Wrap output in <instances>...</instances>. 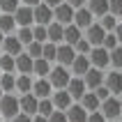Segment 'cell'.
I'll list each match as a JSON object with an SVG mask.
<instances>
[{
  "label": "cell",
  "instance_id": "1",
  "mask_svg": "<svg viewBox=\"0 0 122 122\" xmlns=\"http://www.w3.org/2000/svg\"><path fill=\"white\" fill-rule=\"evenodd\" d=\"M46 78H48V83H51V88H53V90H65V88H67V83H69V78H71V71H69L67 67L53 65Z\"/></svg>",
  "mask_w": 122,
  "mask_h": 122
},
{
  "label": "cell",
  "instance_id": "2",
  "mask_svg": "<svg viewBox=\"0 0 122 122\" xmlns=\"http://www.w3.org/2000/svg\"><path fill=\"white\" fill-rule=\"evenodd\" d=\"M99 113L104 115V120H120L122 115V102L120 97H108L99 104Z\"/></svg>",
  "mask_w": 122,
  "mask_h": 122
},
{
  "label": "cell",
  "instance_id": "3",
  "mask_svg": "<svg viewBox=\"0 0 122 122\" xmlns=\"http://www.w3.org/2000/svg\"><path fill=\"white\" fill-rule=\"evenodd\" d=\"M19 97L16 95H2L0 97V115L2 120H12L14 115H19Z\"/></svg>",
  "mask_w": 122,
  "mask_h": 122
},
{
  "label": "cell",
  "instance_id": "4",
  "mask_svg": "<svg viewBox=\"0 0 122 122\" xmlns=\"http://www.w3.org/2000/svg\"><path fill=\"white\" fill-rule=\"evenodd\" d=\"M88 60H90V67H95V69H106L111 67V62H108V51L102 46H95V48H90V53H88Z\"/></svg>",
  "mask_w": 122,
  "mask_h": 122
},
{
  "label": "cell",
  "instance_id": "5",
  "mask_svg": "<svg viewBox=\"0 0 122 122\" xmlns=\"http://www.w3.org/2000/svg\"><path fill=\"white\" fill-rule=\"evenodd\" d=\"M104 88L108 90L113 97H120V92H122V76H120L117 69L104 71Z\"/></svg>",
  "mask_w": 122,
  "mask_h": 122
},
{
  "label": "cell",
  "instance_id": "6",
  "mask_svg": "<svg viewBox=\"0 0 122 122\" xmlns=\"http://www.w3.org/2000/svg\"><path fill=\"white\" fill-rule=\"evenodd\" d=\"M74 58H76L74 46H69V44H65V41L55 46V62H58L60 67H67L69 69V65L74 62Z\"/></svg>",
  "mask_w": 122,
  "mask_h": 122
},
{
  "label": "cell",
  "instance_id": "7",
  "mask_svg": "<svg viewBox=\"0 0 122 122\" xmlns=\"http://www.w3.org/2000/svg\"><path fill=\"white\" fill-rule=\"evenodd\" d=\"M53 21V9L46 7L44 2L32 7V25H48Z\"/></svg>",
  "mask_w": 122,
  "mask_h": 122
},
{
  "label": "cell",
  "instance_id": "8",
  "mask_svg": "<svg viewBox=\"0 0 122 122\" xmlns=\"http://www.w3.org/2000/svg\"><path fill=\"white\" fill-rule=\"evenodd\" d=\"M53 21L60 25H69L74 21V7H69L67 2H60L58 7H53Z\"/></svg>",
  "mask_w": 122,
  "mask_h": 122
},
{
  "label": "cell",
  "instance_id": "9",
  "mask_svg": "<svg viewBox=\"0 0 122 122\" xmlns=\"http://www.w3.org/2000/svg\"><path fill=\"white\" fill-rule=\"evenodd\" d=\"M0 51L5 55H12V58H16L19 53H23V44H21L19 39H16V35H5V39H2V44H0Z\"/></svg>",
  "mask_w": 122,
  "mask_h": 122
},
{
  "label": "cell",
  "instance_id": "10",
  "mask_svg": "<svg viewBox=\"0 0 122 122\" xmlns=\"http://www.w3.org/2000/svg\"><path fill=\"white\" fill-rule=\"evenodd\" d=\"M95 21H97V19L88 12V7H85V5H83V7H76V9H74V21H71V23H74L78 30H85V28L92 25Z\"/></svg>",
  "mask_w": 122,
  "mask_h": 122
},
{
  "label": "cell",
  "instance_id": "11",
  "mask_svg": "<svg viewBox=\"0 0 122 122\" xmlns=\"http://www.w3.org/2000/svg\"><path fill=\"white\" fill-rule=\"evenodd\" d=\"M104 35H106V32H104L102 28H99V23H97V21L92 23V25H88L85 30H83V37H85V41H88L92 48H95V46H102Z\"/></svg>",
  "mask_w": 122,
  "mask_h": 122
},
{
  "label": "cell",
  "instance_id": "12",
  "mask_svg": "<svg viewBox=\"0 0 122 122\" xmlns=\"http://www.w3.org/2000/svg\"><path fill=\"white\" fill-rule=\"evenodd\" d=\"M12 16H14L16 28H30V25H32V7L19 5V7H16V12H14Z\"/></svg>",
  "mask_w": 122,
  "mask_h": 122
},
{
  "label": "cell",
  "instance_id": "13",
  "mask_svg": "<svg viewBox=\"0 0 122 122\" xmlns=\"http://www.w3.org/2000/svg\"><path fill=\"white\" fill-rule=\"evenodd\" d=\"M65 90H67V95L71 97V102H78V99H81V97L88 92V90H85V83H83L81 76H71Z\"/></svg>",
  "mask_w": 122,
  "mask_h": 122
},
{
  "label": "cell",
  "instance_id": "14",
  "mask_svg": "<svg viewBox=\"0 0 122 122\" xmlns=\"http://www.w3.org/2000/svg\"><path fill=\"white\" fill-rule=\"evenodd\" d=\"M81 78H83V83H85V90H95V88H99V85H104V71L102 69H95V67H90Z\"/></svg>",
  "mask_w": 122,
  "mask_h": 122
},
{
  "label": "cell",
  "instance_id": "15",
  "mask_svg": "<svg viewBox=\"0 0 122 122\" xmlns=\"http://www.w3.org/2000/svg\"><path fill=\"white\" fill-rule=\"evenodd\" d=\"M51 92H53V88H51L48 78H37V81H32L30 95H32L35 99H48V97H51Z\"/></svg>",
  "mask_w": 122,
  "mask_h": 122
},
{
  "label": "cell",
  "instance_id": "16",
  "mask_svg": "<svg viewBox=\"0 0 122 122\" xmlns=\"http://www.w3.org/2000/svg\"><path fill=\"white\" fill-rule=\"evenodd\" d=\"M48 99H51V104H53L55 111H67L69 106L74 104V102H71V97L67 95V90H53Z\"/></svg>",
  "mask_w": 122,
  "mask_h": 122
},
{
  "label": "cell",
  "instance_id": "17",
  "mask_svg": "<svg viewBox=\"0 0 122 122\" xmlns=\"http://www.w3.org/2000/svg\"><path fill=\"white\" fill-rule=\"evenodd\" d=\"M37 102L39 99H35L30 92L28 95H19V111L23 113V115H37Z\"/></svg>",
  "mask_w": 122,
  "mask_h": 122
},
{
  "label": "cell",
  "instance_id": "18",
  "mask_svg": "<svg viewBox=\"0 0 122 122\" xmlns=\"http://www.w3.org/2000/svg\"><path fill=\"white\" fill-rule=\"evenodd\" d=\"M14 71L16 74H30L32 76V58H28L25 53H19L14 58Z\"/></svg>",
  "mask_w": 122,
  "mask_h": 122
},
{
  "label": "cell",
  "instance_id": "19",
  "mask_svg": "<svg viewBox=\"0 0 122 122\" xmlns=\"http://www.w3.org/2000/svg\"><path fill=\"white\" fill-rule=\"evenodd\" d=\"M88 69H90V60H88V55H78V53H76L74 62L69 65V71H71V76H83Z\"/></svg>",
  "mask_w": 122,
  "mask_h": 122
},
{
  "label": "cell",
  "instance_id": "20",
  "mask_svg": "<svg viewBox=\"0 0 122 122\" xmlns=\"http://www.w3.org/2000/svg\"><path fill=\"white\" fill-rule=\"evenodd\" d=\"M99 99H97L95 97V92H92V90H88V92H85V95L81 97V99H78V106H81L83 111H85V113H92V111H99Z\"/></svg>",
  "mask_w": 122,
  "mask_h": 122
},
{
  "label": "cell",
  "instance_id": "21",
  "mask_svg": "<svg viewBox=\"0 0 122 122\" xmlns=\"http://www.w3.org/2000/svg\"><path fill=\"white\" fill-rule=\"evenodd\" d=\"M85 7H88V12L99 19L104 14H108V0H85Z\"/></svg>",
  "mask_w": 122,
  "mask_h": 122
},
{
  "label": "cell",
  "instance_id": "22",
  "mask_svg": "<svg viewBox=\"0 0 122 122\" xmlns=\"http://www.w3.org/2000/svg\"><path fill=\"white\" fill-rule=\"evenodd\" d=\"M81 37H83V30H78L74 23H69V25L62 28V41H65V44H69V46H74Z\"/></svg>",
  "mask_w": 122,
  "mask_h": 122
},
{
  "label": "cell",
  "instance_id": "23",
  "mask_svg": "<svg viewBox=\"0 0 122 122\" xmlns=\"http://www.w3.org/2000/svg\"><path fill=\"white\" fill-rule=\"evenodd\" d=\"M32 76L30 74H19L16 76V83H14V92L16 95H28L30 92V88H32Z\"/></svg>",
  "mask_w": 122,
  "mask_h": 122
},
{
  "label": "cell",
  "instance_id": "24",
  "mask_svg": "<svg viewBox=\"0 0 122 122\" xmlns=\"http://www.w3.org/2000/svg\"><path fill=\"white\" fill-rule=\"evenodd\" d=\"M62 28L65 25L51 21V23L46 25V41H51V44H62Z\"/></svg>",
  "mask_w": 122,
  "mask_h": 122
},
{
  "label": "cell",
  "instance_id": "25",
  "mask_svg": "<svg viewBox=\"0 0 122 122\" xmlns=\"http://www.w3.org/2000/svg\"><path fill=\"white\" fill-rule=\"evenodd\" d=\"M65 117H67V122H85L88 120V113H85L78 104H71V106L65 111Z\"/></svg>",
  "mask_w": 122,
  "mask_h": 122
},
{
  "label": "cell",
  "instance_id": "26",
  "mask_svg": "<svg viewBox=\"0 0 122 122\" xmlns=\"http://www.w3.org/2000/svg\"><path fill=\"white\" fill-rule=\"evenodd\" d=\"M51 62H46L44 58H37V60H32V76H37V78H46L48 71H51Z\"/></svg>",
  "mask_w": 122,
  "mask_h": 122
},
{
  "label": "cell",
  "instance_id": "27",
  "mask_svg": "<svg viewBox=\"0 0 122 122\" xmlns=\"http://www.w3.org/2000/svg\"><path fill=\"white\" fill-rule=\"evenodd\" d=\"M97 23H99V28H102L104 32H113V30L120 25L117 16H113V14H104V16H99V19H97Z\"/></svg>",
  "mask_w": 122,
  "mask_h": 122
},
{
  "label": "cell",
  "instance_id": "28",
  "mask_svg": "<svg viewBox=\"0 0 122 122\" xmlns=\"http://www.w3.org/2000/svg\"><path fill=\"white\" fill-rule=\"evenodd\" d=\"M14 83H16V74H2L0 76V90L5 95H16L14 92Z\"/></svg>",
  "mask_w": 122,
  "mask_h": 122
},
{
  "label": "cell",
  "instance_id": "29",
  "mask_svg": "<svg viewBox=\"0 0 122 122\" xmlns=\"http://www.w3.org/2000/svg\"><path fill=\"white\" fill-rule=\"evenodd\" d=\"M16 30V23H14L12 14H0V32L2 35H12Z\"/></svg>",
  "mask_w": 122,
  "mask_h": 122
},
{
  "label": "cell",
  "instance_id": "30",
  "mask_svg": "<svg viewBox=\"0 0 122 122\" xmlns=\"http://www.w3.org/2000/svg\"><path fill=\"white\" fill-rule=\"evenodd\" d=\"M120 46V35L117 32H106L104 35V41H102V48H106V51H113V48Z\"/></svg>",
  "mask_w": 122,
  "mask_h": 122
},
{
  "label": "cell",
  "instance_id": "31",
  "mask_svg": "<svg viewBox=\"0 0 122 122\" xmlns=\"http://www.w3.org/2000/svg\"><path fill=\"white\" fill-rule=\"evenodd\" d=\"M30 28H32V25H30ZM30 28H16V30H14L16 39H19L21 44H23V48H25L28 44L32 41V30H30Z\"/></svg>",
  "mask_w": 122,
  "mask_h": 122
},
{
  "label": "cell",
  "instance_id": "32",
  "mask_svg": "<svg viewBox=\"0 0 122 122\" xmlns=\"http://www.w3.org/2000/svg\"><path fill=\"white\" fill-rule=\"evenodd\" d=\"M108 62H111V67L117 69V71L122 69V46H117V48H113V51H108Z\"/></svg>",
  "mask_w": 122,
  "mask_h": 122
},
{
  "label": "cell",
  "instance_id": "33",
  "mask_svg": "<svg viewBox=\"0 0 122 122\" xmlns=\"http://www.w3.org/2000/svg\"><path fill=\"white\" fill-rule=\"evenodd\" d=\"M55 46H58V44H51V41H44V44H41V58L46 62H51V65L55 62Z\"/></svg>",
  "mask_w": 122,
  "mask_h": 122
},
{
  "label": "cell",
  "instance_id": "34",
  "mask_svg": "<svg viewBox=\"0 0 122 122\" xmlns=\"http://www.w3.org/2000/svg\"><path fill=\"white\" fill-rule=\"evenodd\" d=\"M53 111H55V108H53V104H51V99H39V102H37V115L48 117Z\"/></svg>",
  "mask_w": 122,
  "mask_h": 122
},
{
  "label": "cell",
  "instance_id": "35",
  "mask_svg": "<svg viewBox=\"0 0 122 122\" xmlns=\"http://www.w3.org/2000/svg\"><path fill=\"white\" fill-rule=\"evenodd\" d=\"M0 71H2V74H16V71H14V58L12 55H0Z\"/></svg>",
  "mask_w": 122,
  "mask_h": 122
},
{
  "label": "cell",
  "instance_id": "36",
  "mask_svg": "<svg viewBox=\"0 0 122 122\" xmlns=\"http://www.w3.org/2000/svg\"><path fill=\"white\" fill-rule=\"evenodd\" d=\"M23 53H25L28 58H32V60H37V58H41V44L39 41H30V44L23 48Z\"/></svg>",
  "mask_w": 122,
  "mask_h": 122
},
{
  "label": "cell",
  "instance_id": "37",
  "mask_svg": "<svg viewBox=\"0 0 122 122\" xmlns=\"http://www.w3.org/2000/svg\"><path fill=\"white\" fill-rule=\"evenodd\" d=\"M21 0H0V14H14Z\"/></svg>",
  "mask_w": 122,
  "mask_h": 122
},
{
  "label": "cell",
  "instance_id": "38",
  "mask_svg": "<svg viewBox=\"0 0 122 122\" xmlns=\"http://www.w3.org/2000/svg\"><path fill=\"white\" fill-rule=\"evenodd\" d=\"M30 30H32V41H39V44L46 41V25H32Z\"/></svg>",
  "mask_w": 122,
  "mask_h": 122
},
{
  "label": "cell",
  "instance_id": "39",
  "mask_svg": "<svg viewBox=\"0 0 122 122\" xmlns=\"http://www.w3.org/2000/svg\"><path fill=\"white\" fill-rule=\"evenodd\" d=\"M90 48H92V46H90L88 41H85V37H81V39L74 44V51H76L78 55H88V53H90Z\"/></svg>",
  "mask_w": 122,
  "mask_h": 122
},
{
  "label": "cell",
  "instance_id": "40",
  "mask_svg": "<svg viewBox=\"0 0 122 122\" xmlns=\"http://www.w3.org/2000/svg\"><path fill=\"white\" fill-rule=\"evenodd\" d=\"M108 14L122 16V0H108Z\"/></svg>",
  "mask_w": 122,
  "mask_h": 122
},
{
  "label": "cell",
  "instance_id": "41",
  "mask_svg": "<svg viewBox=\"0 0 122 122\" xmlns=\"http://www.w3.org/2000/svg\"><path fill=\"white\" fill-rule=\"evenodd\" d=\"M92 92H95V97H97V99H99V102H104V99H108V97H113V95H111V92H108V90L104 88V85H99V88H95V90H92Z\"/></svg>",
  "mask_w": 122,
  "mask_h": 122
},
{
  "label": "cell",
  "instance_id": "42",
  "mask_svg": "<svg viewBox=\"0 0 122 122\" xmlns=\"http://www.w3.org/2000/svg\"><path fill=\"white\" fill-rule=\"evenodd\" d=\"M46 120L48 122H67V117H65V111H53Z\"/></svg>",
  "mask_w": 122,
  "mask_h": 122
},
{
  "label": "cell",
  "instance_id": "43",
  "mask_svg": "<svg viewBox=\"0 0 122 122\" xmlns=\"http://www.w3.org/2000/svg\"><path fill=\"white\" fill-rule=\"evenodd\" d=\"M85 122H106V120H104V115L99 111H92V113H88V120Z\"/></svg>",
  "mask_w": 122,
  "mask_h": 122
},
{
  "label": "cell",
  "instance_id": "44",
  "mask_svg": "<svg viewBox=\"0 0 122 122\" xmlns=\"http://www.w3.org/2000/svg\"><path fill=\"white\" fill-rule=\"evenodd\" d=\"M9 122H32V117H30V115H23V113H19V115H14Z\"/></svg>",
  "mask_w": 122,
  "mask_h": 122
},
{
  "label": "cell",
  "instance_id": "45",
  "mask_svg": "<svg viewBox=\"0 0 122 122\" xmlns=\"http://www.w3.org/2000/svg\"><path fill=\"white\" fill-rule=\"evenodd\" d=\"M65 2H67L69 7H74V9H76V7H83V5H85V0H65Z\"/></svg>",
  "mask_w": 122,
  "mask_h": 122
},
{
  "label": "cell",
  "instance_id": "46",
  "mask_svg": "<svg viewBox=\"0 0 122 122\" xmlns=\"http://www.w3.org/2000/svg\"><path fill=\"white\" fill-rule=\"evenodd\" d=\"M41 2H44L46 7H51V9H53V7H58L60 2H65V0H41Z\"/></svg>",
  "mask_w": 122,
  "mask_h": 122
},
{
  "label": "cell",
  "instance_id": "47",
  "mask_svg": "<svg viewBox=\"0 0 122 122\" xmlns=\"http://www.w3.org/2000/svg\"><path fill=\"white\" fill-rule=\"evenodd\" d=\"M41 0H21V5H25V7H35V5H39Z\"/></svg>",
  "mask_w": 122,
  "mask_h": 122
},
{
  "label": "cell",
  "instance_id": "48",
  "mask_svg": "<svg viewBox=\"0 0 122 122\" xmlns=\"http://www.w3.org/2000/svg\"><path fill=\"white\" fill-rule=\"evenodd\" d=\"M32 122H48L46 117H41V115H32Z\"/></svg>",
  "mask_w": 122,
  "mask_h": 122
},
{
  "label": "cell",
  "instance_id": "49",
  "mask_svg": "<svg viewBox=\"0 0 122 122\" xmlns=\"http://www.w3.org/2000/svg\"><path fill=\"white\" fill-rule=\"evenodd\" d=\"M2 39H5V35H2V32H0V44H2Z\"/></svg>",
  "mask_w": 122,
  "mask_h": 122
},
{
  "label": "cell",
  "instance_id": "50",
  "mask_svg": "<svg viewBox=\"0 0 122 122\" xmlns=\"http://www.w3.org/2000/svg\"><path fill=\"white\" fill-rule=\"evenodd\" d=\"M106 122H120V120H106Z\"/></svg>",
  "mask_w": 122,
  "mask_h": 122
},
{
  "label": "cell",
  "instance_id": "51",
  "mask_svg": "<svg viewBox=\"0 0 122 122\" xmlns=\"http://www.w3.org/2000/svg\"><path fill=\"white\" fill-rule=\"evenodd\" d=\"M2 95H5V92H2V90H0V97H2Z\"/></svg>",
  "mask_w": 122,
  "mask_h": 122
},
{
  "label": "cell",
  "instance_id": "52",
  "mask_svg": "<svg viewBox=\"0 0 122 122\" xmlns=\"http://www.w3.org/2000/svg\"><path fill=\"white\" fill-rule=\"evenodd\" d=\"M0 122H5V120H2V115H0Z\"/></svg>",
  "mask_w": 122,
  "mask_h": 122
},
{
  "label": "cell",
  "instance_id": "53",
  "mask_svg": "<svg viewBox=\"0 0 122 122\" xmlns=\"http://www.w3.org/2000/svg\"><path fill=\"white\" fill-rule=\"evenodd\" d=\"M0 55H2V51H0Z\"/></svg>",
  "mask_w": 122,
  "mask_h": 122
},
{
  "label": "cell",
  "instance_id": "54",
  "mask_svg": "<svg viewBox=\"0 0 122 122\" xmlns=\"http://www.w3.org/2000/svg\"><path fill=\"white\" fill-rule=\"evenodd\" d=\"M0 76H2V71H0Z\"/></svg>",
  "mask_w": 122,
  "mask_h": 122
}]
</instances>
